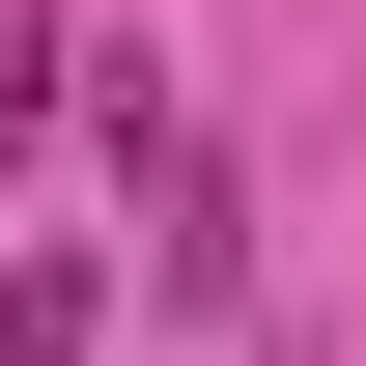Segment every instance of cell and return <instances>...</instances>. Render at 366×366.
Wrapping results in <instances>:
<instances>
[{
  "label": "cell",
  "mask_w": 366,
  "mask_h": 366,
  "mask_svg": "<svg viewBox=\"0 0 366 366\" xmlns=\"http://www.w3.org/2000/svg\"><path fill=\"white\" fill-rule=\"evenodd\" d=\"M113 169H141V282H169V310H226V254H254V226H226V141L141 85V56H113Z\"/></svg>",
  "instance_id": "cell-1"
},
{
  "label": "cell",
  "mask_w": 366,
  "mask_h": 366,
  "mask_svg": "<svg viewBox=\"0 0 366 366\" xmlns=\"http://www.w3.org/2000/svg\"><path fill=\"white\" fill-rule=\"evenodd\" d=\"M113 338V254H29V282H0V366H85Z\"/></svg>",
  "instance_id": "cell-2"
}]
</instances>
